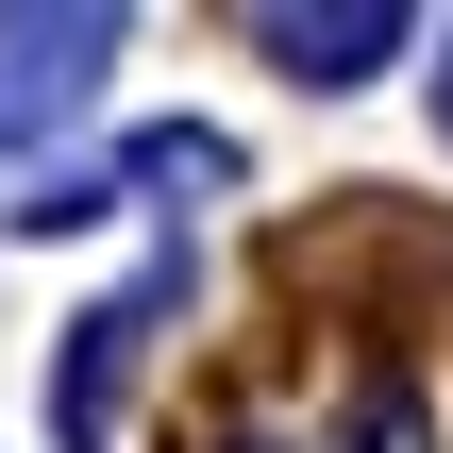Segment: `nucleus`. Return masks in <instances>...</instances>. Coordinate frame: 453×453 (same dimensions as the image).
Segmentation results:
<instances>
[{"instance_id":"obj_1","label":"nucleus","mask_w":453,"mask_h":453,"mask_svg":"<svg viewBox=\"0 0 453 453\" xmlns=\"http://www.w3.org/2000/svg\"><path fill=\"white\" fill-rule=\"evenodd\" d=\"M101 67V17H0V134H50Z\"/></svg>"},{"instance_id":"obj_2","label":"nucleus","mask_w":453,"mask_h":453,"mask_svg":"<svg viewBox=\"0 0 453 453\" xmlns=\"http://www.w3.org/2000/svg\"><path fill=\"white\" fill-rule=\"evenodd\" d=\"M437 118H453V84H437Z\"/></svg>"}]
</instances>
